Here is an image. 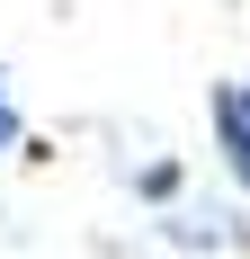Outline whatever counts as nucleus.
Here are the masks:
<instances>
[{"mask_svg":"<svg viewBox=\"0 0 250 259\" xmlns=\"http://www.w3.org/2000/svg\"><path fill=\"white\" fill-rule=\"evenodd\" d=\"M215 152H224V170L250 188V80H224V90H215Z\"/></svg>","mask_w":250,"mask_h":259,"instance_id":"nucleus-1","label":"nucleus"},{"mask_svg":"<svg viewBox=\"0 0 250 259\" xmlns=\"http://www.w3.org/2000/svg\"><path fill=\"white\" fill-rule=\"evenodd\" d=\"M18 143V107H9V80H0V152Z\"/></svg>","mask_w":250,"mask_h":259,"instance_id":"nucleus-2","label":"nucleus"}]
</instances>
